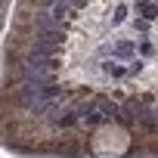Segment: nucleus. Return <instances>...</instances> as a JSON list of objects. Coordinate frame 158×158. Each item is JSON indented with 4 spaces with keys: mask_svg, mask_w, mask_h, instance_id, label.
Returning a JSON list of instances; mask_svg holds the SVG:
<instances>
[]
</instances>
